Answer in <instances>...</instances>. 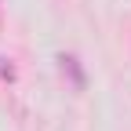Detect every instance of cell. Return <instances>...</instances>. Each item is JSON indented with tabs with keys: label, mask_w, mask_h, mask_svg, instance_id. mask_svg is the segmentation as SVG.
Returning a JSON list of instances; mask_svg holds the SVG:
<instances>
[{
	"label": "cell",
	"mask_w": 131,
	"mask_h": 131,
	"mask_svg": "<svg viewBox=\"0 0 131 131\" xmlns=\"http://www.w3.org/2000/svg\"><path fill=\"white\" fill-rule=\"evenodd\" d=\"M58 62H62V73H69V77H73V84H77V88H84V73H80L77 58H73V55H62Z\"/></svg>",
	"instance_id": "1"
}]
</instances>
